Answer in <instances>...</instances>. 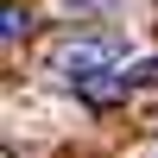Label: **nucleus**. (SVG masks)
<instances>
[{
    "mask_svg": "<svg viewBox=\"0 0 158 158\" xmlns=\"http://www.w3.org/2000/svg\"><path fill=\"white\" fill-rule=\"evenodd\" d=\"M57 13H101V6H114V0H51Z\"/></svg>",
    "mask_w": 158,
    "mask_h": 158,
    "instance_id": "2",
    "label": "nucleus"
},
{
    "mask_svg": "<svg viewBox=\"0 0 158 158\" xmlns=\"http://www.w3.org/2000/svg\"><path fill=\"white\" fill-rule=\"evenodd\" d=\"M19 25H25V13H19V6H6V25H0V38H6V44H19Z\"/></svg>",
    "mask_w": 158,
    "mask_h": 158,
    "instance_id": "3",
    "label": "nucleus"
},
{
    "mask_svg": "<svg viewBox=\"0 0 158 158\" xmlns=\"http://www.w3.org/2000/svg\"><path fill=\"white\" fill-rule=\"evenodd\" d=\"M120 57H127V44H120V38L70 32V38H57V44H51L44 70L57 76V82H70V89H89V95H95L108 76H120Z\"/></svg>",
    "mask_w": 158,
    "mask_h": 158,
    "instance_id": "1",
    "label": "nucleus"
},
{
    "mask_svg": "<svg viewBox=\"0 0 158 158\" xmlns=\"http://www.w3.org/2000/svg\"><path fill=\"white\" fill-rule=\"evenodd\" d=\"M146 158H158V133H152V146H146Z\"/></svg>",
    "mask_w": 158,
    "mask_h": 158,
    "instance_id": "4",
    "label": "nucleus"
}]
</instances>
